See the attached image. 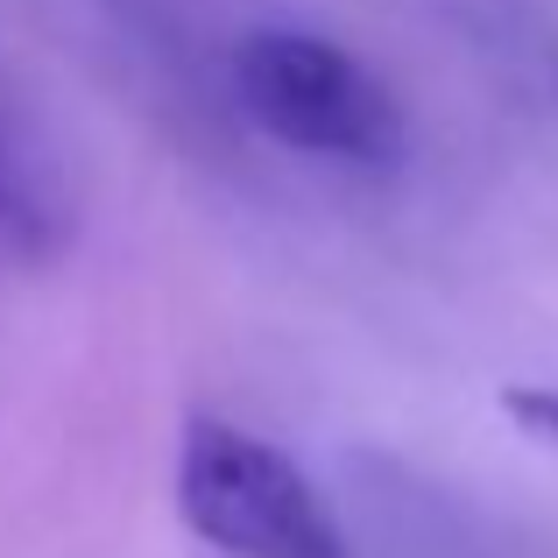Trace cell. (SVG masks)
<instances>
[{
	"label": "cell",
	"instance_id": "6da1fadb",
	"mask_svg": "<svg viewBox=\"0 0 558 558\" xmlns=\"http://www.w3.org/2000/svg\"><path fill=\"white\" fill-rule=\"evenodd\" d=\"M227 78L247 121L298 156L347 163V170H389L403 156L396 93L347 43L318 36V28H290V22L247 28L227 57Z\"/></svg>",
	"mask_w": 558,
	"mask_h": 558
},
{
	"label": "cell",
	"instance_id": "277c9868",
	"mask_svg": "<svg viewBox=\"0 0 558 558\" xmlns=\"http://www.w3.org/2000/svg\"><path fill=\"white\" fill-rule=\"evenodd\" d=\"M502 410L523 424V432H537V438L558 452V389H509Z\"/></svg>",
	"mask_w": 558,
	"mask_h": 558
},
{
	"label": "cell",
	"instance_id": "3957f363",
	"mask_svg": "<svg viewBox=\"0 0 558 558\" xmlns=\"http://www.w3.org/2000/svg\"><path fill=\"white\" fill-rule=\"evenodd\" d=\"M71 241V198L57 184L50 149L0 93V269H43Z\"/></svg>",
	"mask_w": 558,
	"mask_h": 558
},
{
	"label": "cell",
	"instance_id": "7a4b0ae2",
	"mask_svg": "<svg viewBox=\"0 0 558 558\" xmlns=\"http://www.w3.org/2000/svg\"><path fill=\"white\" fill-rule=\"evenodd\" d=\"M178 517L227 558H354L326 495L247 424L191 417L178 438Z\"/></svg>",
	"mask_w": 558,
	"mask_h": 558
}]
</instances>
